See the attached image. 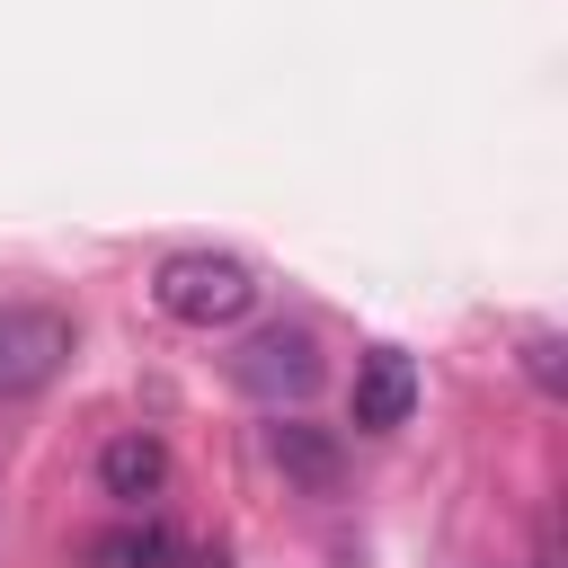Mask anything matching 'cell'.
Listing matches in <instances>:
<instances>
[{
	"instance_id": "1",
	"label": "cell",
	"mask_w": 568,
	"mask_h": 568,
	"mask_svg": "<svg viewBox=\"0 0 568 568\" xmlns=\"http://www.w3.org/2000/svg\"><path fill=\"white\" fill-rule=\"evenodd\" d=\"M151 302H160L178 328H231V320H248L257 275H248L240 257H222V248H178V257L151 266Z\"/></svg>"
},
{
	"instance_id": "2",
	"label": "cell",
	"mask_w": 568,
	"mask_h": 568,
	"mask_svg": "<svg viewBox=\"0 0 568 568\" xmlns=\"http://www.w3.org/2000/svg\"><path fill=\"white\" fill-rule=\"evenodd\" d=\"M71 355V320L44 302H0V399H36Z\"/></svg>"
},
{
	"instance_id": "3",
	"label": "cell",
	"mask_w": 568,
	"mask_h": 568,
	"mask_svg": "<svg viewBox=\"0 0 568 568\" xmlns=\"http://www.w3.org/2000/svg\"><path fill=\"white\" fill-rule=\"evenodd\" d=\"M231 373H240V390H248V399H266V408L311 399V390H320V337L275 320V328H257V337L231 355Z\"/></svg>"
},
{
	"instance_id": "4",
	"label": "cell",
	"mask_w": 568,
	"mask_h": 568,
	"mask_svg": "<svg viewBox=\"0 0 568 568\" xmlns=\"http://www.w3.org/2000/svg\"><path fill=\"white\" fill-rule=\"evenodd\" d=\"M408 408H417V364L399 346H373L355 364V426L364 435H390V426H408Z\"/></svg>"
},
{
	"instance_id": "5",
	"label": "cell",
	"mask_w": 568,
	"mask_h": 568,
	"mask_svg": "<svg viewBox=\"0 0 568 568\" xmlns=\"http://www.w3.org/2000/svg\"><path fill=\"white\" fill-rule=\"evenodd\" d=\"M98 488H106L115 506H151V497L169 488V444L142 435V426L106 435V453H98Z\"/></svg>"
},
{
	"instance_id": "6",
	"label": "cell",
	"mask_w": 568,
	"mask_h": 568,
	"mask_svg": "<svg viewBox=\"0 0 568 568\" xmlns=\"http://www.w3.org/2000/svg\"><path fill=\"white\" fill-rule=\"evenodd\" d=\"M266 453H275V470H284V479H302L311 497H328V488H337V444H328L320 426L284 417V426H266Z\"/></svg>"
},
{
	"instance_id": "7",
	"label": "cell",
	"mask_w": 568,
	"mask_h": 568,
	"mask_svg": "<svg viewBox=\"0 0 568 568\" xmlns=\"http://www.w3.org/2000/svg\"><path fill=\"white\" fill-rule=\"evenodd\" d=\"M169 559H178V541L160 524H124V532H98L89 541V568H169Z\"/></svg>"
},
{
	"instance_id": "8",
	"label": "cell",
	"mask_w": 568,
	"mask_h": 568,
	"mask_svg": "<svg viewBox=\"0 0 568 568\" xmlns=\"http://www.w3.org/2000/svg\"><path fill=\"white\" fill-rule=\"evenodd\" d=\"M524 373H532L541 390H559V337H550V328H532V337H524Z\"/></svg>"
}]
</instances>
